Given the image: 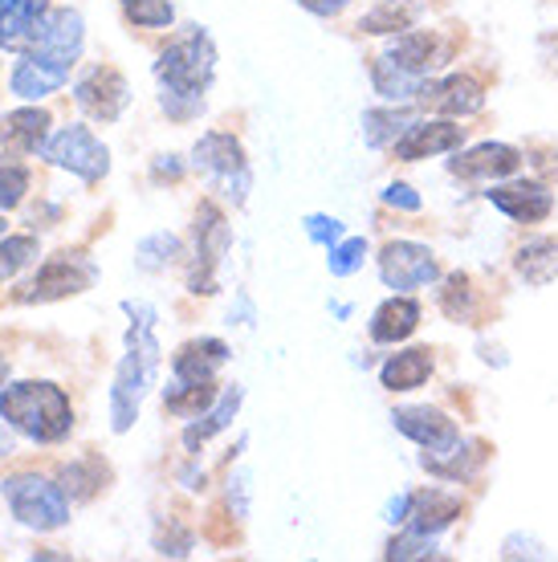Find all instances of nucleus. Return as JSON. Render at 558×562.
Returning a JSON list of instances; mask_svg holds the SVG:
<instances>
[{
	"instance_id": "7",
	"label": "nucleus",
	"mask_w": 558,
	"mask_h": 562,
	"mask_svg": "<svg viewBox=\"0 0 558 562\" xmlns=\"http://www.w3.org/2000/svg\"><path fill=\"white\" fill-rule=\"evenodd\" d=\"M94 281H98L94 261L86 254H78V249H74V254L66 249V254L49 257V261L16 290V302H25V306H33V302H62V297L86 294Z\"/></svg>"
},
{
	"instance_id": "12",
	"label": "nucleus",
	"mask_w": 558,
	"mask_h": 562,
	"mask_svg": "<svg viewBox=\"0 0 558 562\" xmlns=\"http://www.w3.org/2000/svg\"><path fill=\"white\" fill-rule=\"evenodd\" d=\"M486 200L498 212H505L510 221H517V225H538V221H546L555 212V192L546 183H534V180L498 183V188L486 192Z\"/></svg>"
},
{
	"instance_id": "32",
	"label": "nucleus",
	"mask_w": 558,
	"mask_h": 562,
	"mask_svg": "<svg viewBox=\"0 0 558 562\" xmlns=\"http://www.w3.org/2000/svg\"><path fill=\"white\" fill-rule=\"evenodd\" d=\"M412 4L408 0H383V4H376L371 13L359 21V29L364 33H371V37H383V33H404V29H412Z\"/></svg>"
},
{
	"instance_id": "30",
	"label": "nucleus",
	"mask_w": 558,
	"mask_h": 562,
	"mask_svg": "<svg viewBox=\"0 0 558 562\" xmlns=\"http://www.w3.org/2000/svg\"><path fill=\"white\" fill-rule=\"evenodd\" d=\"M102 481H107V464L98 457H86V461H74L62 469V490L70 502H90L102 490Z\"/></svg>"
},
{
	"instance_id": "49",
	"label": "nucleus",
	"mask_w": 558,
	"mask_h": 562,
	"mask_svg": "<svg viewBox=\"0 0 558 562\" xmlns=\"http://www.w3.org/2000/svg\"><path fill=\"white\" fill-rule=\"evenodd\" d=\"M0 237H4V216H0Z\"/></svg>"
},
{
	"instance_id": "18",
	"label": "nucleus",
	"mask_w": 558,
	"mask_h": 562,
	"mask_svg": "<svg viewBox=\"0 0 558 562\" xmlns=\"http://www.w3.org/2000/svg\"><path fill=\"white\" fill-rule=\"evenodd\" d=\"M228 355L233 351L224 347L221 338H192V342H183L180 351L171 355V375H176V383H209L228 363Z\"/></svg>"
},
{
	"instance_id": "38",
	"label": "nucleus",
	"mask_w": 558,
	"mask_h": 562,
	"mask_svg": "<svg viewBox=\"0 0 558 562\" xmlns=\"http://www.w3.org/2000/svg\"><path fill=\"white\" fill-rule=\"evenodd\" d=\"M428 554H433V535H420V530H412V526H408L404 535L391 538L388 550H383V559H391V562L428 559Z\"/></svg>"
},
{
	"instance_id": "2",
	"label": "nucleus",
	"mask_w": 558,
	"mask_h": 562,
	"mask_svg": "<svg viewBox=\"0 0 558 562\" xmlns=\"http://www.w3.org/2000/svg\"><path fill=\"white\" fill-rule=\"evenodd\" d=\"M0 420L16 428L21 436H29V440H37V445H57L74 428L70 395L45 380L13 383V387L0 392Z\"/></svg>"
},
{
	"instance_id": "6",
	"label": "nucleus",
	"mask_w": 558,
	"mask_h": 562,
	"mask_svg": "<svg viewBox=\"0 0 558 562\" xmlns=\"http://www.w3.org/2000/svg\"><path fill=\"white\" fill-rule=\"evenodd\" d=\"M228 245H233L228 216L212 200H204L196 209V225H192V269H188V290L192 294H204V297L216 294V269H221Z\"/></svg>"
},
{
	"instance_id": "11",
	"label": "nucleus",
	"mask_w": 558,
	"mask_h": 562,
	"mask_svg": "<svg viewBox=\"0 0 558 562\" xmlns=\"http://www.w3.org/2000/svg\"><path fill=\"white\" fill-rule=\"evenodd\" d=\"M70 61H57V57L42 54V49H25L21 61L13 66V74H9V90H13L16 99L37 102L70 82Z\"/></svg>"
},
{
	"instance_id": "15",
	"label": "nucleus",
	"mask_w": 558,
	"mask_h": 562,
	"mask_svg": "<svg viewBox=\"0 0 558 562\" xmlns=\"http://www.w3.org/2000/svg\"><path fill=\"white\" fill-rule=\"evenodd\" d=\"M391 424H395V432H404L408 440H416L420 449H440V445L461 436V428H457V420H453L448 412L428 408V404L395 408L391 412Z\"/></svg>"
},
{
	"instance_id": "1",
	"label": "nucleus",
	"mask_w": 558,
	"mask_h": 562,
	"mask_svg": "<svg viewBox=\"0 0 558 562\" xmlns=\"http://www.w3.org/2000/svg\"><path fill=\"white\" fill-rule=\"evenodd\" d=\"M131 314V330H126V355L119 371H114L111 387V428L126 432L131 424L140 420L143 395L155 387L159 375V342H155V310L143 302H123Z\"/></svg>"
},
{
	"instance_id": "37",
	"label": "nucleus",
	"mask_w": 558,
	"mask_h": 562,
	"mask_svg": "<svg viewBox=\"0 0 558 562\" xmlns=\"http://www.w3.org/2000/svg\"><path fill=\"white\" fill-rule=\"evenodd\" d=\"M367 261V240L364 237H343L338 245H331V257H326V269L335 273V278H350V273H359Z\"/></svg>"
},
{
	"instance_id": "43",
	"label": "nucleus",
	"mask_w": 558,
	"mask_h": 562,
	"mask_svg": "<svg viewBox=\"0 0 558 562\" xmlns=\"http://www.w3.org/2000/svg\"><path fill=\"white\" fill-rule=\"evenodd\" d=\"M245 493H249V477H245V473H237V477L228 481V506H233V514H237V518H245Z\"/></svg>"
},
{
	"instance_id": "13",
	"label": "nucleus",
	"mask_w": 558,
	"mask_h": 562,
	"mask_svg": "<svg viewBox=\"0 0 558 562\" xmlns=\"http://www.w3.org/2000/svg\"><path fill=\"white\" fill-rule=\"evenodd\" d=\"M465 143V127L457 123H448V119H433V123H412V127L395 139V159L400 164H420V159H433V155H445V151H457Z\"/></svg>"
},
{
	"instance_id": "48",
	"label": "nucleus",
	"mask_w": 558,
	"mask_h": 562,
	"mask_svg": "<svg viewBox=\"0 0 558 562\" xmlns=\"http://www.w3.org/2000/svg\"><path fill=\"white\" fill-rule=\"evenodd\" d=\"M9 371H13V367H9V359H4V355H0V383L9 380Z\"/></svg>"
},
{
	"instance_id": "33",
	"label": "nucleus",
	"mask_w": 558,
	"mask_h": 562,
	"mask_svg": "<svg viewBox=\"0 0 558 562\" xmlns=\"http://www.w3.org/2000/svg\"><path fill=\"white\" fill-rule=\"evenodd\" d=\"M440 310H445L453 323H473L477 318V294H473V281L453 273L440 290Z\"/></svg>"
},
{
	"instance_id": "46",
	"label": "nucleus",
	"mask_w": 558,
	"mask_h": 562,
	"mask_svg": "<svg viewBox=\"0 0 558 562\" xmlns=\"http://www.w3.org/2000/svg\"><path fill=\"white\" fill-rule=\"evenodd\" d=\"M302 9H310L314 16H338L347 9V0H298Z\"/></svg>"
},
{
	"instance_id": "21",
	"label": "nucleus",
	"mask_w": 558,
	"mask_h": 562,
	"mask_svg": "<svg viewBox=\"0 0 558 562\" xmlns=\"http://www.w3.org/2000/svg\"><path fill=\"white\" fill-rule=\"evenodd\" d=\"M49 139V111L42 106H25V111H9L0 119V143L16 155H42Z\"/></svg>"
},
{
	"instance_id": "25",
	"label": "nucleus",
	"mask_w": 558,
	"mask_h": 562,
	"mask_svg": "<svg viewBox=\"0 0 558 562\" xmlns=\"http://www.w3.org/2000/svg\"><path fill=\"white\" fill-rule=\"evenodd\" d=\"M416 326H420V302L416 297H404V294L388 297V302L371 314V338L383 342V347L404 342L408 335H416Z\"/></svg>"
},
{
	"instance_id": "26",
	"label": "nucleus",
	"mask_w": 558,
	"mask_h": 562,
	"mask_svg": "<svg viewBox=\"0 0 558 562\" xmlns=\"http://www.w3.org/2000/svg\"><path fill=\"white\" fill-rule=\"evenodd\" d=\"M517 278L534 285V290H543L550 281L558 278V237H531L517 245Z\"/></svg>"
},
{
	"instance_id": "31",
	"label": "nucleus",
	"mask_w": 558,
	"mask_h": 562,
	"mask_svg": "<svg viewBox=\"0 0 558 562\" xmlns=\"http://www.w3.org/2000/svg\"><path fill=\"white\" fill-rule=\"evenodd\" d=\"M180 257H183L180 237H171V233H152V237L140 240V249H135V266L147 269V273H164V269H171Z\"/></svg>"
},
{
	"instance_id": "23",
	"label": "nucleus",
	"mask_w": 558,
	"mask_h": 562,
	"mask_svg": "<svg viewBox=\"0 0 558 562\" xmlns=\"http://www.w3.org/2000/svg\"><path fill=\"white\" fill-rule=\"evenodd\" d=\"M241 400H245V392H241L237 383H228L221 395H216V404H212L209 412H200V416H192V424L183 428V449L188 452H200L204 445H209L212 436L216 432H224L228 424H233V416H237V408H241Z\"/></svg>"
},
{
	"instance_id": "47",
	"label": "nucleus",
	"mask_w": 558,
	"mask_h": 562,
	"mask_svg": "<svg viewBox=\"0 0 558 562\" xmlns=\"http://www.w3.org/2000/svg\"><path fill=\"white\" fill-rule=\"evenodd\" d=\"M9 452H13V436L0 428V457H9Z\"/></svg>"
},
{
	"instance_id": "39",
	"label": "nucleus",
	"mask_w": 558,
	"mask_h": 562,
	"mask_svg": "<svg viewBox=\"0 0 558 562\" xmlns=\"http://www.w3.org/2000/svg\"><path fill=\"white\" fill-rule=\"evenodd\" d=\"M192 547H196V535L183 530V526H176V521L159 526V535H155V550H159L164 559H188Z\"/></svg>"
},
{
	"instance_id": "3",
	"label": "nucleus",
	"mask_w": 558,
	"mask_h": 562,
	"mask_svg": "<svg viewBox=\"0 0 558 562\" xmlns=\"http://www.w3.org/2000/svg\"><path fill=\"white\" fill-rule=\"evenodd\" d=\"M155 78H159L164 94H200L204 99V90L216 78V45L209 33L188 29L183 37H176L155 61Z\"/></svg>"
},
{
	"instance_id": "16",
	"label": "nucleus",
	"mask_w": 558,
	"mask_h": 562,
	"mask_svg": "<svg viewBox=\"0 0 558 562\" xmlns=\"http://www.w3.org/2000/svg\"><path fill=\"white\" fill-rule=\"evenodd\" d=\"M448 168L461 180H505V176H514L522 168V151L510 147V143H477L465 155H457Z\"/></svg>"
},
{
	"instance_id": "17",
	"label": "nucleus",
	"mask_w": 558,
	"mask_h": 562,
	"mask_svg": "<svg viewBox=\"0 0 558 562\" xmlns=\"http://www.w3.org/2000/svg\"><path fill=\"white\" fill-rule=\"evenodd\" d=\"M420 102L433 106L436 114L465 119V114H477L481 106H486V90H481V82H473L469 74H453V78H440V82L424 86Z\"/></svg>"
},
{
	"instance_id": "40",
	"label": "nucleus",
	"mask_w": 558,
	"mask_h": 562,
	"mask_svg": "<svg viewBox=\"0 0 558 562\" xmlns=\"http://www.w3.org/2000/svg\"><path fill=\"white\" fill-rule=\"evenodd\" d=\"M302 225H306V237L314 240V245H326V249H331V245H338V240H343V221H338V216L310 212Z\"/></svg>"
},
{
	"instance_id": "41",
	"label": "nucleus",
	"mask_w": 558,
	"mask_h": 562,
	"mask_svg": "<svg viewBox=\"0 0 558 562\" xmlns=\"http://www.w3.org/2000/svg\"><path fill=\"white\" fill-rule=\"evenodd\" d=\"M159 102H164L168 119H176V123H188V119H196V114L204 111L200 94H159Z\"/></svg>"
},
{
	"instance_id": "34",
	"label": "nucleus",
	"mask_w": 558,
	"mask_h": 562,
	"mask_svg": "<svg viewBox=\"0 0 558 562\" xmlns=\"http://www.w3.org/2000/svg\"><path fill=\"white\" fill-rule=\"evenodd\" d=\"M29 192V168L21 159L0 155V212H13Z\"/></svg>"
},
{
	"instance_id": "45",
	"label": "nucleus",
	"mask_w": 558,
	"mask_h": 562,
	"mask_svg": "<svg viewBox=\"0 0 558 562\" xmlns=\"http://www.w3.org/2000/svg\"><path fill=\"white\" fill-rule=\"evenodd\" d=\"M152 176H155V180H180L183 164L176 159V155H159V159H155V168H152Z\"/></svg>"
},
{
	"instance_id": "36",
	"label": "nucleus",
	"mask_w": 558,
	"mask_h": 562,
	"mask_svg": "<svg viewBox=\"0 0 558 562\" xmlns=\"http://www.w3.org/2000/svg\"><path fill=\"white\" fill-rule=\"evenodd\" d=\"M123 16L140 29H168L176 21L171 0H123Z\"/></svg>"
},
{
	"instance_id": "44",
	"label": "nucleus",
	"mask_w": 558,
	"mask_h": 562,
	"mask_svg": "<svg viewBox=\"0 0 558 562\" xmlns=\"http://www.w3.org/2000/svg\"><path fill=\"white\" fill-rule=\"evenodd\" d=\"M408 509H412V493H400V497H391L388 502V509H383V518L391 521V526H404L408 521Z\"/></svg>"
},
{
	"instance_id": "9",
	"label": "nucleus",
	"mask_w": 558,
	"mask_h": 562,
	"mask_svg": "<svg viewBox=\"0 0 558 562\" xmlns=\"http://www.w3.org/2000/svg\"><path fill=\"white\" fill-rule=\"evenodd\" d=\"M379 278L388 290H416V285H433L440 278V266L416 240H391L379 254Z\"/></svg>"
},
{
	"instance_id": "19",
	"label": "nucleus",
	"mask_w": 558,
	"mask_h": 562,
	"mask_svg": "<svg viewBox=\"0 0 558 562\" xmlns=\"http://www.w3.org/2000/svg\"><path fill=\"white\" fill-rule=\"evenodd\" d=\"M489 452L481 440H448V445H440V449H424V457H420V464L433 473V477L440 481H469L481 469V461H486Z\"/></svg>"
},
{
	"instance_id": "5",
	"label": "nucleus",
	"mask_w": 558,
	"mask_h": 562,
	"mask_svg": "<svg viewBox=\"0 0 558 562\" xmlns=\"http://www.w3.org/2000/svg\"><path fill=\"white\" fill-rule=\"evenodd\" d=\"M192 168L204 176V180L224 192L233 204H245V192H249V159H245V147L241 139H233L228 131H209L200 135L192 147Z\"/></svg>"
},
{
	"instance_id": "29",
	"label": "nucleus",
	"mask_w": 558,
	"mask_h": 562,
	"mask_svg": "<svg viewBox=\"0 0 558 562\" xmlns=\"http://www.w3.org/2000/svg\"><path fill=\"white\" fill-rule=\"evenodd\" d=\"M216 383H176V387H168L164 392V412H171V416H183V420H192V416H200V412H209L212 404H216Z\"/></svg>"
},
{
	"instance_id": "14",
	"label": "nucleus",
	"mask_w": 558,
	"mask_h": 562,
	"mask_svg": "<svg viewBox=\"0 0 558 562\" xmlns=\"http://www.w3.org/2000/svg\"><path fill=\"white\" fill-rule=\"evenodd\" d=\"M45 13H49L45 0H0V49H9V54L33 49Z\"/></svg>"
},
{
	"instance_id": "27",
	"label": "nucleus",
	"mask_w": 558,
	"mask_h": 562,
	"mask_svg": "<svg viewBox=\"0 0 558 562\" xmlns=\"http://www.w3.org/2000/svg\"><path fill=\"white\" fill-rule=\"evenodd\" d=\"M428 375H433V355L424 351V347L391 355L388 363L379 367V383H383L388 392H416V387L428 383Z\"/></svg>"
},
{
	"instance_id": "20",
	"label": "nucleus",
	"mask_w": 558,
	"mask_h": 562,
	"mask_svg": "<svg viewBox=\"0 0 558 562\" xmlns=\"http://www.w3.org/2000/svg\"><path fill=\"white\" fill-rule=\"evenodd\" d=\"M391 61H400L404 70L412 74H424V78H433V70H440L448 61V45L436 37V33H420V29H404L388 49Z\"/></svg>"
},
{
	"instance_id": "24",
	"label": "nucleus",
	"mask_w": 558,
	"mask_h": 562,
	"mask_svg": "<svg viewBox=\"0 0 558 562\" xmlns=\"http://www.w3.org/2000/svg\"><path fill=\"white\" fill-rule=\"evenodd\" d=\"M371 82H376L379 99H388V102H395V106H404V102H416L420 94H424V86L433 82V78L404 70L400 61H391L388 54H379L376 61H371Z\"/></svg>"
},
{
	"instance_id": "8",
	"label": "nucleus",
	"mask_w": 558,
	"mask_h": 562,
	"mask_svg": "<svg viewBox=\"0 0 558 562\" xmlns=\"http://www.w3.org/2000/svg\"><path fill=\"white\" fill-rule=\"evenodd\" d=\"M42 159L62 171H74L86 183H98L111 171V151L90 135V127H62L54 139H45Z\"/></svg>"
},
{
	"instance_id": "35",
	"label": "nucleus",
	"mask_w": 558,
	"mask_h": 562,
	"mask_svg": "<svg viewBox=\"0 0 558 562\" xmlns=\"http://www.w3.org/2000/svg\"><path fill=\"white\" fill-rule=\"evenodd\" d=\"M37 261V240L33 237H4L0 240V285L13 281L25 266Z\"/></svg>"
},
{
	"instance_id": "10",
	"label": "nucleus",
	"mask_w": 558,
	"mask_h": 562,
	"mask_svg": "<svg viewBox=\"0 0 558 562\" xmlns=\"http://www.w3.org/2000/svg\"><path fill=\"white\" fill-rule=\"evenodd\" d=\"M74 102H78L90 119H98V123H114V119L126 111V102H131V86H126L123 74L111 70V66H94L82 82L74 86Z\"/></svg>"
},
{
	"instance_id": "4",
	"label": "nucleus",
	"mask_w": 558,
	"mask_h": 562,
	"mask_svg": "<svg viewBox=\"0 0 558 562\" xmlns=\"http://www.w3.org/2000/svg\"><path fill=\"white\" fill-rule=\"evenodd\" d=\"M0 493L13 509V518L37 535H49V530H62L70 521V497L62 485L37 477V473H13V477L0 481Z\"/></svg>"
},
{
	"instance_id": "22",
	"label": "nucleus",
	"mask_w": 558,
	"mask_h": 562,
	"mask_svg": "<svg viewBox=\"0 0 558 562\" xmlns=\"http://www.w3.org/2000/svg\"><path fill=\"white\" fill-rule=\"evenodd\" d=\"M457 518H461V497H457V493L420 490V493H412V509H408L404 526H412V530H420V535L436 538L440 530H448Z\"/></svg>"
},
{
	"instance_id": "42",
	"label": "nucleus",
	"mask_w": 558,
	"mask_h": 562,
	"mask_svg": "<svg viewBox=\"0 0 558 562\" xmlns=\"http://www.w3.org/2000/svg\"><path fill=\"white\" fill-rule=\"evenodd\" d=\"M383 204H391V209H404V212H420V204H424V200H420L416 188H408V183H388V188H383Z\"/></svg>"
},
{
	"instance_id": "28",
	"label": "nucleus",
	"mask_w": 558,
	"mask_h": 562,
	"mask_svg": "<svg viewBox=\"0 0 558 562\" xmlns=\"http://www.w3.org/2000/svg\"><path fill=\"white\" fill-rule=\"evenodd\" d=\"M416 123V111H408V106H395V111H364V143L367 147H395V139L404 135L408 127Z\"/></svg>"
}]
</instances>
